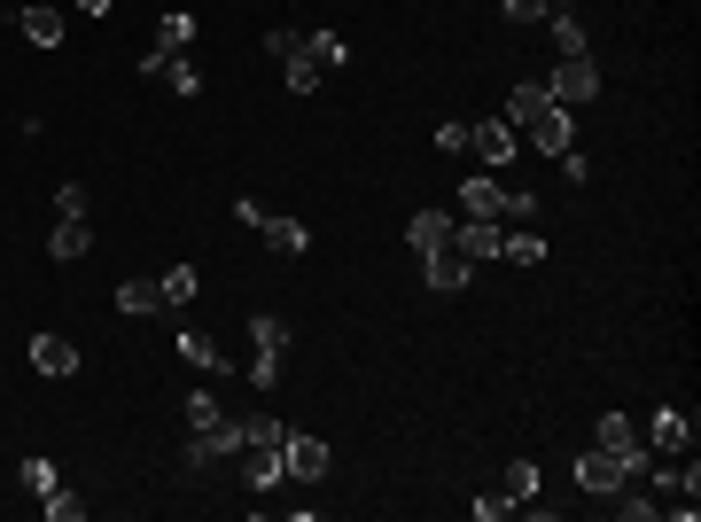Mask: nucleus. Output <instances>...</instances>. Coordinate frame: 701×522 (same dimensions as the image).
<instances>
[{"instance_id":"1","label":"nucleus","mask_w":701,"mask_h":522,"mask_svg":"<svg viewBox=\"0 0 701 522\" xmlns=\"http://www.w3.org/2000/svg\"><path fill=\"white\" fill-rule=\"evenodd\" d=\"M249 343H257L249 382H257V390H274V382H281V352H289V320H281V312H249Z\"/></svg>"},{"instance_id":"2","label":"nucleus","mask_w":701,"mask_h":522,"mask_svg":"<svg viewBox=\"0 0 701 522\" xmlns=\"http://www.w3.org/2000/svg\"><path fill=\"white\" fill-rule=\"evenodd\" d=\"M249 445V429L242 421H211V429H196V437H188V476H211L219 460H234Z\"/></svg>"},{"instance_id":"3","label":"nucleus","mask_w":701,"mask_h":522,"mask_svg":"<svg viewBox=\"0 0 701 522\" xmlns=\"http://www.w3.org/2000/svg\"><path fill=\"white\" fill-rule=\"evenodd\" d=\"M546 95H554L561 110H577V102H592V95H600V70H592L585 55H561V63H554V78H546Z\"/></svg>"},{"instance_id":"4","label":"nucleus","mask_w":701,"mask_h":522,"mask_svg":"<svg viewBox=\"0 0 701 522\" xmlns=\"http://www.w3.org/2000/svg\"><path fill=\"white\" fill-rule=\"evenodd\" d=\"M421 281H429L436 297H460V289L476 281V266H468V257L445 242V249H421Z\"/></svg>"},{"instance_id":"5","label":"nucleus","mask_w":701,"mask_h":522,"mask_svg":"<svg viewBox=\"0 0 701 522\" xmlns=\"http://www.w3.org/2000/svg\"><path fill=\"white\" fill-rule=\"evenodd\" d=\"M242 476H249V491H274V484L289 476V460H281V437H249V445H242Z\"/></svg>"},{"instance_id":"6","label":"nucleus","mask_w":701,"mask_h":522,"mask_svg":"<svg viewBox=\"0 0 701 522\" xmlns=\"http://www.w3.org/2000/svg\"><path fill=\"white\" fill-rule=\"evenodd\" d=\"M616 484H639V476H624V460L608 453V445H592V453L577 460V491H600V499H608Z\"/></svg>"},{"instance_id":"7","label":"nucleus","mask_w":701,"mask_h":522,"mask_svg":"<svg viewBox=\"0 0 701 522\" xmlns=\"http://www.w3.org/2000/svg\"><path fill=\"white\" fill-rule=\"evenodd\" d=\"M639 437H647V453H693V421H686L678 406H663V413L639 429Z\"/></svg>"},{"instance_id":"8","label":"nucleus","mask_w":701,"mask_h":522,"mask_svg":"<svg viewBox=\"0 0 701 522\" xmlns=\"http://www.w3.org/2000/svg\"><path fill=\"white\" fill-rule=\"evenodd\" d=\"M468 148H476V156H483L491 171H507L522 141H514V125H507V118H491V125H468Z\"/></svg>"},{"instance_id":"9","label":"nucleus","mask_w":701,"mask_h":522,"mask_svg":"<svg viewBox=\"0 0 701 522\" xmlns=\"http://www.w3.org/2000/svg\"><path fill=\"white\" fill-rule=\"evenodd\" d=\"M281 460H289V476H304V484H320V476L335 468V453H327L320 437H281Z\"/></svg>"},{"instance_id":"10","label":"nucleus","mask_w":701,"mask_h":522,"mask_svg":"<svg viewBox=\"0 0 701 522\" xmlns=\"http://www.w3.org/2000/svg\"><path fill=\"white\" fill-rule=\"evenodd\" d=\"M16 32L32 47H63V9H55V0H32V9H16Z\"/></svg>"},{"instance_id":"11","label":"nucleus","mask_w":701,"mask_h":522,"mask_svg":"<svg viewBox=\"0 0 701 522\" xmlns=\"http://www.w3.org/2000/svg\"><path fill=\"white\" fill-rule=\"evenodd\" d=\"M531 148H538V156H569V148H577V125H569V110H561V102L531 125Z\"/></svg>"},{"instance_id":"12","label":"nucleus","mask_w":701,"mask_h":522,"mask_svg":"<svg viewBox=\"0 0 701 522\" xmlns=\"http://www.w3.org/2000/svg\"><path fill=\"white\" fill-rule=\"evenodd\" d=\"M453 249L468 257V266H483V257H499V219H468V226H453Z\"/></svg>"},{"instance_id":"13","label":"nucleus","mask_w":701,"mask_h":522,"mask_svg":"<svg viewBox=\"0 0 701 522\" xmlns=\"http://www.w3.org/2000/svg\"><path fill=\"white\" fill-rule=\"evenodd\" d=\"M148 47H156V55H188V47H196V16H188V9H164Z\"/></svg>"},{"instance_id":"14","label":"nucleus","mask_w":701,"mask_h":522,"mask_svg":"<svg viewBox=\"0 0 701 522\" xmlns=\"http://www.w3.org/2000/svg\"><path fill=\"white\" fill-rule=\"evenodd\" d=\"M546 110H554V95H546V86H538V78H522V86H514V95H507V125H538Z\"/></svg>"},{"instance_id":"15","label":"nucleus","mask_w":701,"mask_h":522,"mask_svg":"<svg viewBox=\"0 0 701 522\" xmlns=\"http://www.w3.org/2000/svg\"><path fill=\"white\" fill-rule=\"evenodd\" d=\"M460 211H468V219H499V211H507L499 171H483V180H468V188H460Z\"/></svg>"},{"instance_id":"16","label":"nucleus","mask_w":701,"mask_h":522,"mask_svg":"<svg viewBox=\"0 0 701 522\" xmlns=\"http://www.w3.org/2000/svg\"><path fill=\"white\" fill-rule=\"evenodd\" d=\"M118 312H125V320H156V312H171V304H164L156 281H118Z\"/></svg>"},{"instance_id":"17","label":"nucleus","mask_w":701,"mask_h":522,"mask_svg":"<svg viewBox=\"0 0 701 522\" xmlns=\"http://www.w3.org/2000/svg\"><path fill=\"white\" fill-rule=\"evenodd\" d=\"M405 242H413V249H445V242H453V219H445V211H413V219H405Z\"/></svg>"},{"instance_id":"18","label":"nucleus","mask_w":701,"mask_h":522,"mask_svg":"<svg viewBox=\"0 0 701 522\" xmlns=\"http://www.w3.org/2000/svg\"><path fill=\"white\" fill-rule=\"evenodd\" d=\"M32 367L40 375H78V352H70L63 335H32Z\"/></svg>"},{"instance_id":"19","label":"nucleus","mask_w":701,"mask_h":522,"mask_svg":"<svg viewBox=\"0 0 701 522\" xmlns=\"http://www.w3.org/2000/svg\"><path fill=\"white\" fill-rule=\"evenodd\" d=\"M180 359H188V367H203V375H226V352H219L203 327H180Z\"/></svg>"},{"instance_id":"20","label":"nucleus","mask_w":701,"mask_h":522,"mask_svg":"<svg viewBox=\"0 0 701 522\" xmlns=\"http://www.w3.org/2000/svg\"><path fill=\"white\" fill-rule=\"evenodd\" d=\"M47 249L63 257V266H70V257H86V249H94V226H86V219H55V234H47Z\"/></svg>"},{"instance_id":"21","label":"nucleus","mask_w":701,"mask_h":522,"mask_svg":"<svg viewBox=\"0 0 701 522\" xmlns=\"http://www.w3.org/2000/svg\"><path fill=\"white\" fill-rule=\"evenodd\" d=\"M499 257H507V266H538V257H546V234H538V226H514V234H499Z\"/></svg>"},{"instance_id":"22","label":"nucleus","mask_w":701,"mask_h":522,"mask_svg":"<svg viewBox=\"0 0 701 522\" xmlns=\"http://www.w3.org/2000/svg\"><path fill=\"white\" fill-rule=\"evenodd\" d=\"M257 234H266L281 257H297V249L312 242V234H304V219H281V211H266V219H257Z\"/></svg>"},{"instance_id":"23","label":"nucleus","mask_w":701,"mask_h":522,"mask_svg":"<svg viewBox=\"0 0 701 522\" xmlns=\"http://www.w3.org/2000/svg\"><path fill=\"white\" fill-rule=\"evenodd\" d=\"M531 491H538V468H531V460H507V476H499V491H491V499H499V507H522Z\"/></svg>"},{"instance_id":"24","label":"nucleus","mask_w":701,"mask_h":522,"mask_svg":"<svg viewBox=\"0 0 701 522\" xmlns=\"http://www.w3.org/2000/svg\"><path fill=\"white\" fill-rule=\"evenodd\" d=\"M156 289H164V304H171V312H180V304H196V289H203V274H196V266H171V274H164Z\"/></svg>"},{"instance_id":"25","label":"nucleus","mask_w":701,"mask_h":522,"mask_svg":"<svg viewBox=\"0 0 701 522\" xmlns=\"http://www.w3.org/2000/svg\"><path fill=\"white\" fill-rule=\"evenodd\" d=\"M164 86H171V95H188V102H196V95H203V70L171 55V63H164Z\"/></svg>"},{"instance_id":"26","label":"nucleus","mask_w":701,"mask_h":522,"mask_svg":"<svg viewBox=\"0 0 701 522\" xmlns=\"http://www.w3.org/2000/svg\"><path fill=\"white\" fill-rule=\"evenodd\" d=\"M546 24H554V47H561V55H585V24H577L569 9H554Z\"/></svg>"},{"instance_id":"27","label":"nucleus","mask_w":701,"mask_h":522,"mask_svg":"<svg viewBox=\"0 0 701 522\" xmlns=\"http://www.w3.org/2000/svg\"><path fill=\"white\" fill-rule=\"evenodd\" d=\"M304 63L335 70V63H343V32H312V40H304Z\"/></svg>"},{"instance_id":"28","label":"nucleus","mask_w":701,"mask_h":522,"mask_svg":"<svg viewBox=\"0 0 701 522\" xmlns=\"http://www.w3.org/2000/svg\"><path fill=\"white\" fill-rule=\"evenodd\" d=\"M40 514H47V522H78V514H86V499H78V491H63V484H55V491H47V499H40Z\"/></svg>"},{"instance_id":"29","label":"nucleus","mask_w":701,"mask_h":522,"mask_svg":"<svg viewBox=\"0 0 701 522\" xmlns=\"http://www.w3.org/2000/svg\"><path fill=\"white\" fill-rule=\"evenodd\" d=\"M639 437V429L624 421V413H600V429H592V445H608V453H616V445H632Z\"/></svg>"},{"instance_id":"30","label":"nucleus","mask_w":701,"mask_h":522,"mask_svg":"<svg viewBox=\"0 0 701 522\" xmlns=\"http://www.w3.org/2000/svg\"><path fill=\"white\" fill-rule=\"evenodd\" d=\"M86 211H94V196H86L78 180H63V188H55V219H86Z\"/></svg>"},{"instance_id":"31","label":"nucleus","mask_w":701,"mask_h":522,"mask_svg":"<svg viewBox=\"0 0 701 522\" xmlns=\"http://www.w3.org/2000/svg\"><path fill=\"white\" fill-rule=\"evenodd\" d=\"M499 219H514V226H538V196L531 188H507V211Z\"/></svg>"},{"instance_id":"32","label":"nucleus","mask_w":701,"mask_h":522,"mask_svg":"<svg viewBox=\"0 0 701 522\" xmlns=\"http://www.w3.org/2000/svg\"><path fill=\"white\" fill-rule=\"evenodd\" d=\"M266 55H281V63H297V55H304V32H289V24H274V32H266Z\"/></svg>"},{"instance_id":"33","label":"nucleus","mask_w":701,"mask_h":522,"mask_svg":"<svg viewBox=\"0 0 701 522\" xmlns=\"http://www.w3.org/2000/svg\"><path fill=\"white\" fill-rule=\"evenodd\" d=\"M211 421H226L219 398H211V390H188V429H211Z\"/></svg>"},{"instance_id":"34","label":"nucleus","mask_w":701,"mask_h":522,"mask_svg":"<svg viewBox=\"0 0 701 522\" xmlns=\"http://www.w3.org/2000/svg\"><path fill=\"white\" fill-rule=\"evenodd\" d=\"M55 484H63V476H55V460H40V453H32V460H24V491H40V499H47Z\"/></svg>"},{"instance_id":"35","label":"nucleus","mask_w":701,"mask_h":522,"mask_svg":"<svg viewBox=\"0 0 701 522\" xmlns=\"http://www.w3.org/2000/svg\"><path fill=\"white\" fill-rule=\"evenodd\" d=\"M499 9H507V24H546V16H554L546 0H499Z\"/></svg>"},{"instance_id":"36","label":"nucleus","mask_w":701,"mask_h":522,"mask_svg":"<svg viewBox=\"0 0 701 522\" xmlns=\"http://www.w3.org/2000/svg\"><path fill=\"white\" fill-rule=\"evenodd\" d=\"M320 78H327V70H320V63H304V55H297V63H289V95H312V86H320Z\"/></svg>"},{"instance_id":"37","label":"nucleus","mask_w":701,"mask_h":522,"mask_svg":"<svg viewBox=\"0 0 701 522\" xmlns=\"http://www.w3.org/2000/svg\"><path fill=\"white\" fill-rule=\"evenodd\" d=\"M436 148H445V156H468V125H436Z\"/></svg>"},{"instance_id":"38","label":"nucleus","mask_w":701,"mask_h":522,"mask_svg":"<svg viewBox=\"0 0 701 522\" xmlns=\"http://www.w3.org/2000/svg\"><path fill=\"white\" fill-rule=\"evenodd\" d=\"M78 9H86V16H110V9H118V0H78Z\"/></svg>"},{"instance_id":"39","label":"nucleus","mask_w":701,"mask_h":522,"mask_svg":"<svg viewBox=\"0 0 701 522\" xmlns=\"http://www.w3.org/2000/svg\"><path fill=\"white\" fill-rule=\"evenodd\" d=\"M546 9H569V0H546Z\"/></svg>"}]
</instances>
